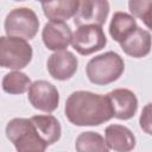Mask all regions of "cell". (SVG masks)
<instances>
[{"mask_svg": "<svg viewBox=\"0 0 152 152\" xmlns=\"http://www.w3.org/2000/svg\"><path fill=\"white\" fill-rule=\"evenodd\" d=\"M64 114L75 126H99L113 118L108 97L88 90L71 93L65 101Z\"/></svg>", "mask_w": 152, "mask_h": 152, "instance_id": "cell-1", "label": "cell"}, {"mask_svg": "<svg viewBox=\"0 0 152 152\" xmlns=\"http://www.w3.org/2000/svg\"><path fill=\"white\" fill-rule=\"evenodd\" d=\"M125 71L122 57L114 52L107 51L89 59L86 65L88 80L96 86H107L121 77Z\"/></svg>", "mask_w": 152, "mask_h": 152, "instance_id": "cell-2", "label": "cell"}, {"mask_svg": "<svg viewBox=\"0 0 152 152\" xmlns=\"http://www.w3.org/2000/svg\"><path fill=\"white\" fill-rule=\"evenodd\" d=\"M6 137L17 152H45L48 145L26 118H14L6 125Z\"/></svg>", "mask_w": 152, "mask_h": 152, "instance_id": "cell-3", "label": "cell"}, {"mask_svg": "<svg viewBox=\"0 0 152 152\" xmlns=\"http://www.w3.org/2000/svg\"><path fill=\"white\" fill-rule=\"evenodd\" d=\"M33 57L32 46L19 37H0V66L12 70L24 69Z\"/></svg>", "mask_w": 152, "mask_h": 152, "instance_id": "cell-4", "label": "cell"}, {"mask_svg": "<svg viewBox=\"0 0 152 152\" xmlns=\"http://www.w3.org/2000/svg\"><path fill=\"white\" fill-rule=\"evenodd\" d=\"M6 36L19 37L25 40L34 38L39 28L36 12L28 7H18L10 11L4 21Z\"/></svg>", "mask_w": 152, "mask_h": 152, "instance_id": "cell-5", "label": "cell"}, {"mask_svg": "<svg viewBox=\"0 0 152 152\" xmlns=\"http://www.w3.org/2000/svg\"><path fill=\"white\" fill-rule=\"evenodd\" d=\"M71 45L80 55L88 56L102 50L107 45V37L102 26H80L72 33Z\"/></svg>", "mask_w": 152, "mask_h": 152, "instance_id": "cell-6", "label": "cell"}, {"mask_svg": "<svg viewBox=\"0 0 152 152\" xmlns=\"http://www.w3.org/2000/svg\"><path fill=\"white\" fill-rule=\"evenodd\" d=\"M27 99L33 108L45 113L55 112L59 104L57 88L45 80H37L31 83L27 90Z\"/></svg>", "mask_w": 152, "mask_h": 152, "instance_id": "cell-7", "label": "cell"}, {"mask_svg": "<svg viewBox=\"0 0 152 152\" xmlns=\"http://www.w3.org/2000/svg\"><path fill=\"white\" fill-rule=\"evenodd\" d=\"M109 2L106 0H83L80 1L74 23L77 27L86 25L102 26L109 14Z\"/></svg>", "mask_w": 152, "mask_h": 152, "instance_id": "cell-8", "label": "cell"}, {"mask_svg": "<svg viewBox=\"0 0 152 152\" xmlns=\"http://www.w3.org/2000/svg\"><path fill=\"white\" fill-rule=\"evenodd\" d=\"M46 68L50 76L57 81H66L70 80L78 68L77 57L68 51H56L48 58Z\"/></svg>", "mask_w": 152, "mask_h": 152, "instance_id": "cell-9", "label": "cell"}, {"mask_svg": "<svg viewBox=\"0 0 152 152\" xmlns=\"http://www.w3.org/2000/svg\"><path fill=\"white\" fill-rule=\"evenodd\" d=\"M109 100L113 118L119 120L132 119L138 109V99L135 94L127 88H118L106 95Z\"/></svg>", "mask_w": 152, "mask_h": 152, "instance_id": "cell-10", "label": "cell"}, {"mask_svg": "<svg viewBox=\"0 0 152 152\" xmlns=\"http://www.w3.org/2000/svg\"><path fill=\"white\" fill-rule=\"evenodd\" d=\"M72 32L70 26L64 21H49L42 31L44 45L51 51L65 50L71 44Z\"/></svg>", "mask_w": 152, "mask_h": 152, "instance_id": "cell-11", "label": "cell"}, {"mask_svg": "<svg viewBox=\"0 0 152 152\" xmlns=\"http://www.w3.org/2000/svg\"><path fill=\"white\" fill-rule=\"evenodd\" d=\"M104 141L108 148L115 152H131L137 144L132 131L122 125H109L104 129Z\"/></svg>", "mask_w": 152, "mask_h": 152, "instance_id": "cell-12", "label": "cell"}, {"mask_svg": "<svg viewBox=\"0 0 152 152\" xmlns=\"http://www.w3.org/2000/svg\"><path fill=\"white\" fill-rule=\"evenodd\" d=\"M119 44L122 51L133 58L146 57L151 51V33L150 31L138 26L125 40Z\"/></svg>", "mask_w": 152, "mask_h": 152, "instance_id": "cell-13", "label": "cell"}, {"mask_svg": "<svg viewBox=\"0 0 152 152\" xmlns=\"http://www.w3.org/2000/svg\"><path fill=\"white\" fill-rule=\"evenodd\" d=\"M36 131L40 138L46 142V145H52L57 142L62 135V127L57 118L50 114L45 115H33L30 118Z\"/></svg>", "mask_w": 152, "mask_h": 152, "instance_id": "cell-14", "label": "cell"}, {"mask_svg": "<svg viewBox=\"0 0 152 152\" xmlns=\"http://www.w3.org/2000/svg\"><path fill=\"white\" fill-rule=\"evenodd\" d=\"M78 5V0H57L42 2V8L50 21H64L76 14Z\"/></svg>", "mask_w": 152, "mask_h": 152, "instance_id": "cell-15", "label": "cell"}, {"mask_svg": "<svg viewBox=\"0 0 152 152\" xmlns=\"http://www.w3.org/2000/svg\"><path fill=\"white\" fill-rule=\"evenodd\" d=\"M137 27L138 25L134 17H132L126 12L119 11V12H115L112 17V20L109 23V34L115 42L121 43Z\"/></svg>", "mask_w": 152, "mask_h": 152, "instance_id": "cell-16", "label": "cell"}, {"mask_svg": "<svg viewBox=\"0 0 152 152\" xmlns=\"http://www.w3.org/2000/svg\"><path fill=\"white\" fill-rule=\"evenodd\" d=\"M76 152H109L104 138L93 131L82 132L75 141Z\"/></svg>", "mask_w": 152, "mask_h": 152, "instance_id": "cell-17", "label": "cell"}, {"mask_svg": "<svg viewBox=\"0 0 152 152\" xmlns=\"http://www.w3.org/2000/svg\"><path fill=\"white\" fill-rule=\"evenodd\" d=\"M31 83L32 82L30 77L25 72H21L19 70H13L4 76L1 86L5 93L11 95H19L27 91Z\"/></svg>", "mask_w": 152, "mask_h": 152, "instance_id": "cell-18", "label": "cell"}, {"mask_svg": "<svg viewBox=\"0 0 152 152\" xmlns=\"http://www.w3.org/2000/svg\"><path fill=\"white\" fill-rule=\"evenodd\" d=\"M151 7H152V1L151 0H139V1H129L128 2V8L129 12L132 13V17L139 18L144 24L150 28L151 27Z\"/></svg>", "mask_w": 152, "mask_h": 152, "instance_id": "cell-19", "label": "cell"}, {"mask_svg": "<svg viewBox=\"0 0 152 152\" xmlns=\"http://www.w3.org/2000/svg\"><path fill=\"white\" fill-rule=\"evenodd\" d=\"M139 124L142 131H145L147 134H151V103H147L142 108Z\"/></svg>", "mask_w": 152, "mask_h": 152, "instance_id": "cell-20", "label": "cell"}]
</instances>
